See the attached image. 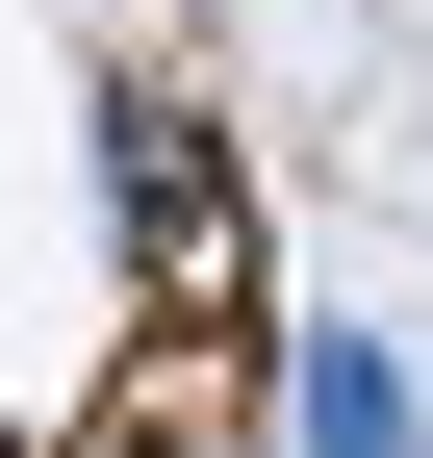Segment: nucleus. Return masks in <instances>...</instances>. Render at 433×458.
<instances>
[{"label":"nucleus","instance_id":"f257e3e1","mask_svg":"<svg viewBox=\"0 0 433 458\" xmlns=\"http://www.w3.org/2000/svg\"><path fill=\"white\" fill-rule=\"evenodd\" d=\"M102 204H128V306L179 331V357H230V331H281L255 306V179H230V128H204V102H102Z\"/></svg>","mask_w":433,"mask_h":458},{"label":"nucleus","instance_id":"f03ea898","mask_svg":"<svg viewBox=\"0 0 433 458\" xmlns=\"http://www.w3.org/2000/svg\"><path fill=\"white\" fill-rule=\"evenodd\" d=\"M306 458H408V357L383 331H306Z\"/></svg>","mask_w":433,"mask_h":458},{"label":"nucleus","instance_id":"7ed1b4c3","mask_svg":"<svg viewBox=\"0 0 433 458\" xmlns=\"http://www.w3.org/2000/svg\"><path fill=\"white\" fill-rule=\"evenodd\" d=\"M102 458H179V433H102Z\"/></svg>","mask_w":433,"mask_h":458},{"label":"nucleus","instance_id":"20e7f679","mask_svg":"<svg viewBox=\"0 0 433 458\" xmlns=\"http://www.w3.org/2000/svg\"><path fill=\"white\" fill-rule=\"evenodd\" d=\"M408 458H433V433H408Z\"/></svg>","mask_w":433,"mask_h":458}]
</instances>
